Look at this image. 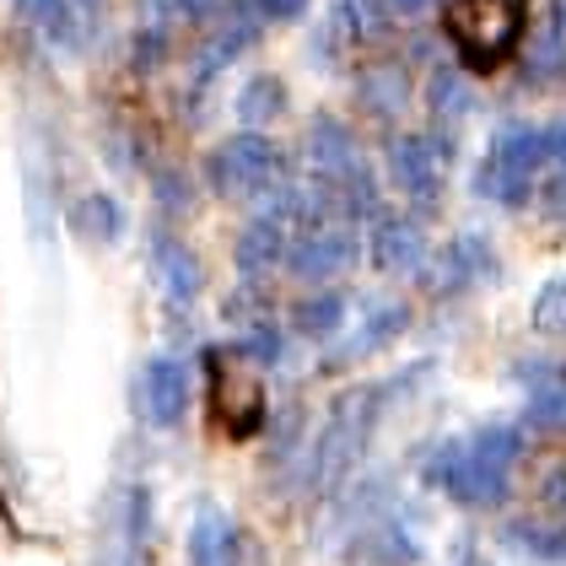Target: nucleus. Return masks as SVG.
I'll list each match as a JSON object with an SVG mask.
<instances>
[{"label":"nucleus","instance_id":"obj_1","mask_svg":"<svg viewBox=\"0 0 566 566\" xmlns=\"http://www.w3.org/2000/svg\"><path fill=\"white\" fill-rule=\"evenodd\" d=\"M442 33L459 54V65L485 76L518 54L523 33H528V6L523 0H448Z\"/></svg>","mask_w":566,"mask_h":566},{"label":"nucleus","instance_id":"obj_2","mask_svg":"<svg viewBox=\"0 0 566 566\" xmlns=\"http://www.w3.org/2000/svg\"><path fill=\"white\" fill-rule=\"evenodd\" d=\"M518 464V432L513 427H491L480 432L475 442H448L437 448L432 464H427V480L437 491H448L453 502H496L507 491V470Z\"/></svg>","mask_w":566,"mask_h":566},{"label":"nucleus","instance_id":"obj_3","mask_svg":"<svg viewBox=\"0 0 566 566\" xmlns=\"http://www.w3.org/2000/svg\"><path fill=\"white\" fill-rule=\"evenodd\" d=\"M275 178H281V146L260 130L232 135L206 157V184L221 200H260V195H270Z\"/></svg>","mask_w":566,"mask_h":566},{"label":"nucleus","instance_id":"obj_4","mask_svg":"<svg viewBox=\"0 0 566 566\" xmlns=\"http://www.w3.org/2000/svg\"><path fill=\"white\" fill-rule=\"evenodd\" d=\"M206 378H211V410H217V427L227 437H254L264 421H270L264 378L243 361V356L206 350Z\"/></svg>","mask_w":566,"mask_h":566},{"label":"nucleus","instance_id":"obj_5","mask_svg":"<svg viewBox=\"0 0 566 566\" xmlns=\"http://www.w3.org/2000/svg\"><path fill=\"white\" fill-rule=\"evenodd\" d=\"M551 130H513L491 146V157L480 163L475 189L485 200H502V206H523L528 189H534V174L551 163Z\"/></svg>","mask_w":566,"mask_h":566},{"label":"nucleus","instance_id":"obj_6","mask_svg":"<svg viewBox=\"0 0 566 566\" xmlns=\"http://www.w3.org/2000/svg\"><path fill=\"white\" fill-rule=\"evenodd\" d=\"M378 399H384V389H356L329 410L318 448H313V485H335L356 464V453L367 448V432L378 421Z\"/></svg>","mask_w":566,"mask_h":566},{"label":"nucleus","instance_id":"obj_7","mask_svg":"<svg viewBox=\"0 0 566 566\" xmlns=\"http://www.w3.org/2000/svg\"><path fill=\"white\" fill-rule=\"evenodd\" d=\"M361 260V232L350 221H318L286 249V270L297 281H335Z\"/></svg>","mask_w":566,"mask_h":566},{"label":"nucleus","instance_id":"obj_8","mask_svg":"<svg viewBox=\"0 0 566 566\" xmlns=\"http://www.w3.org/2000/svg\"><path fill=\"white\" fill-rule=\"evenodd\" d=\"M389 168H394V184L405 189V200L421 206V211H432L437 195H442V174H448V151L437 146L432 135H405V140H394Z\"/></svg>","mask_w":566,"mask_h":566},{"label":"nucleus","instance_id":"obj_9","mask_svg":"<svg viewBox=\"0 0 566 566\" xmlns=\"http://www.w3.org/2000/svg\"><path fill=\"white\" fill-rule=\"evenodd\" d=\"M307 163H313V178L324 184V189H335L340 178H350L361 168V151H356V135L340 125V119H313V130H307Z\"/></svg>","mask_w":566,"mask_h":566},{"label":"nucleus","instance_id":"obj_10","mask_svg":"<svg viewBox=\"0 0 566 566\" xmlns=\"http://www.w3.org/2000/svg\"><path fill=\"white\" fill-rule=\"evenodd\" d=\"M140 394H146V421L151 427H178L184 410H189V373H184V361L151 356L146 378H140Z\"/></svg>","mask_w":566,"mask_h":566},{"label":"nucleus","instance_id":"obj_11","mask_svg":"<svg viewBox=\"0 0 566 566\" xmlns=\"http://www.w3.org/2000/svg\"><path fill=\"white\" fill-rule=\"evenodd\" d=\"M367 249H373V264L378 270H389V275H405V270H421L427 260V238H421V227L405 217H384L373 227V238H367Z\"/></svg>","mask_w":566,"mask_h":566},{"label":"nucleus","instance_id":"obj_12","mask_svg":"<svg viewBox=\"0 0 566 566\" xmlns=\"http://www.w3.org/2000/svg\"><path fill=\"white\" fill-rule=\"evenodd\" d=\"M151 264H157V275H163V292L174 297V303H189V297H200V260L178 243V238H157V249H151Z\"/></svg>","mask_w":566,"mask_h":566},{"label":"nucleus","instance_id":"obj_13","mask_svg":"<svg viewBox=\"0 0 566 566\" xmlns=\"http://www.w3.org/2000/svg\"><path fill=\"white\" fill-rule=\"evenodd\" d=\"M238 556V534H232V523L221 518L217 507H206L195 528H189V566H232Z\"/></svg>","mask_w":566,"mask_h":566},{"label":"nucleus","instance_id":"obj_14","mask_svg":"<svg viewBox=\"0 0 566 566\" xmlns=\"http://www.w3.org/2000/svg\"><path fill=\"white\" fill-rule=\"evenodd\" d=\"M71 232L87 238V243H114L125 232V206L114 195H82L76 211H71Z\"/></svg>","mask_w":566,"mask_h":566},{"label":"nucleus","instance_id":"obj_15","mask_svg":"<svg viewBox=\"0 0 566 566\" xmlns=\"http://www.w3.org/2000/svg\"><path fill=\"white\" fill-rule=\"evenodd\" d=\"M346 297L340 292H313V297H303V303L292 307V324H297V335H307V340H329L340 324H346Z\"/></svg>","mask_w":566,"mask_h":566},{"label":"nucleus","instance_id":"obj_16","mask_svg":"<svg viewBox=\"0 0 566 566\" xmlns=\"http://www.w3.org/2000/svg\"><path fill=\"white\" fill-rule=\"evenodd\" d=\"M281 108H286V87H281L275 76H254V82H243V92H238V119H243L249 130L281 119Z\"/></svg>","mask_w":566,"mask_h":566},{"label":"nucleus","instance_id":"obj_17","mask_svg":"<svg viewBox=\"0 0 566 566\" xmlns=\"http://www.w3.org/2000/svg\"><path fill=\"white\" fill-rule=\"evenodd\" d=\"M22 6V17L49 33V39H76V11H71V0H17Z\"/></svg>","mask_w":566,"mask_h":566},{"label":"nucleus","instance_id":"obj_18","mask_svg":"<svg viewBox=\"0 0 566 566\" xmlns=\"http://www.w3.org/2000/svg\"><path fill=\"white\" fill-rule=\"evenodd\" d=\"M367 324H373V329H361V335H356V340H350L346 350H340V361H356V356H367V350H378V346H389L394 335H399V324H405V307H378V313H373V318H367Z\"/></svg>","mask_w":566,"mask_h":566},{"label":"nucleus","instance_id":"obj_19","mask_svg":"<svg viewBox=\"0 0 566 566\" xmlns=\"http://www.w3.org/2000/svg\"><path fill=\"white\" fill-rule=\"evenodd\" d=\"M528 427L534 432H566V384H551L528 399Z\"/></svg>","mask_w":566,"mask_h":566},{"label":"nucleus","instance_id":"obj_20","mask_svg":"<svg viewBox=\"0 0 566 566\" xmlns=\"http://www.w3.org/2000/svg\"><path fill=\"white\" fill-rule=\"evenodd\" d=\"M534 329H545V335H566V275H556V281L534 297Z\"/></svg>","mask_w":566,"mask_h":566},{"label":"nucleus","instance_id":"obj_21","mask_svg":"<svg viewBox=\"0 0 566 566\" xmlns=\"http://www.w3.org/2000/svg\"><path fill=\"white\" fill-rule=\"evenodd\" d=\"M303 11H307V0H260L264 22H297Z\"/></svg>","mask_w":566,"mask_h":566},{"label":"nucleus","instance_id":"obj_22","mask_svg":"<svg viewBox=\"0 0 566 566\" xmlns=\"http://www.w3.org/2000/svg\"><path fill=\"white\" fill-rule=\"evenodd\" d=\"M545 491H551V502H556V507H562V513H566V470H556Z\"/></svg>","mask_w":566,"mask_h":566},{"label":"nucleus","instance_id":"obj_23","mask_svg":"<svg viewBox=\"0 0 566 566\" xmlns=\"http://www.w3.org/2000/svg\"><path fill=\"white\" fill-rule=\"evenodd\" d=\"M394 11H405V17H410V11H421V6H427V0H389Z\"/></svg>","mask_w":566,"mask_h":566},{"label":"nucleus","instance_id":"obj_24","mask_svg":"<svg viewBox=\"0 0 566 566\" xmlns=\"http://www.w3.org/2000/svg\"><path fill=\"white\" fill-rule=\"evenodd\" d=\"M254 566H260V562H254Z\"/></svg>","mask_w":566,"mask_h":566}]
</instances>
